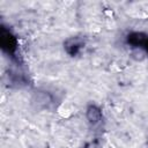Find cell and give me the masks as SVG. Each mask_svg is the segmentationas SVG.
<instances>
[{
    "mask_svg": "<svg viewBox=\"0 0 148 148\" xmlns=\"http://www.w3.org/2000/svg\"><path fill=\"white\" fill-rule=\"evenodd\" d=\"M52 95L49 91H37L32 97V104L38 109H43L47 108L52 103Z\"/></svg>",
    "mask_w": 148,
    "mask_h": 148,
    "instance_id": "1",
    "label": "cell"
},
{
    "mask_svg": "<svg viewBox=\"0 0 148 148\" xmlns=\"http://www.w3.org/2000/svg\"><path fill=\"white\" fill-rule=\"evenodd\" d=\"M127 42L131 45L145 49L148 52V36L141 32H132L127 36Z\"/></svg>",
    "mask_w": 148,
    "mask_h": 148,
    "instance_id": "2",
    "label": "cell"
},
{
    "mask_svg": "<svg viewBox=\"0 0 148 148\" xmlns=\"http://www.w3.org/2000/svg\"><path fill=\"white\" fill-rule=\"evenodd\" d=\"M1 44L2 49L7 50L8 52L13 53L16 49V39L5 29H2V35H1Z\"/></svg>",
    "mask_w": 148,
    "mask_h": 148,
    "instance_id": "3",
    "label": "cell"
},
{
    "mask_svg": "<svg viewBox=\"0 0 148 148\" xmlns=\"http://www.w3.org/2000/svg\"><path fill=\"white\" fill-rule=\"evenodd\" d=\"M87 119L92 125L99 123V120L102 119V111H101V109L97 108L96 105H89L88 109H87Z\"/></svg>",
    "mask_w": 148,
    "mask_h": 148,
    "instance_id": "4",
    "label": "cell"
},
{
    "mask_svg": "<svg viewBox=\"0 0 148 148\" xmlns=\"http://www.w3.org/2000/svg\"><path fill=\"white\" fill-rule=\"evenodd\" d=\"M81 47H82V42H81L80 39H77V38H71V39H68V40L65 43V49H66V51H67L69 54H72V56L76 54Z\"/></svg>",
    "mask_w": 148,
    "mask_h": 148,
    "instance_id": "5",
    "label": "cell"
}]
</instances>
